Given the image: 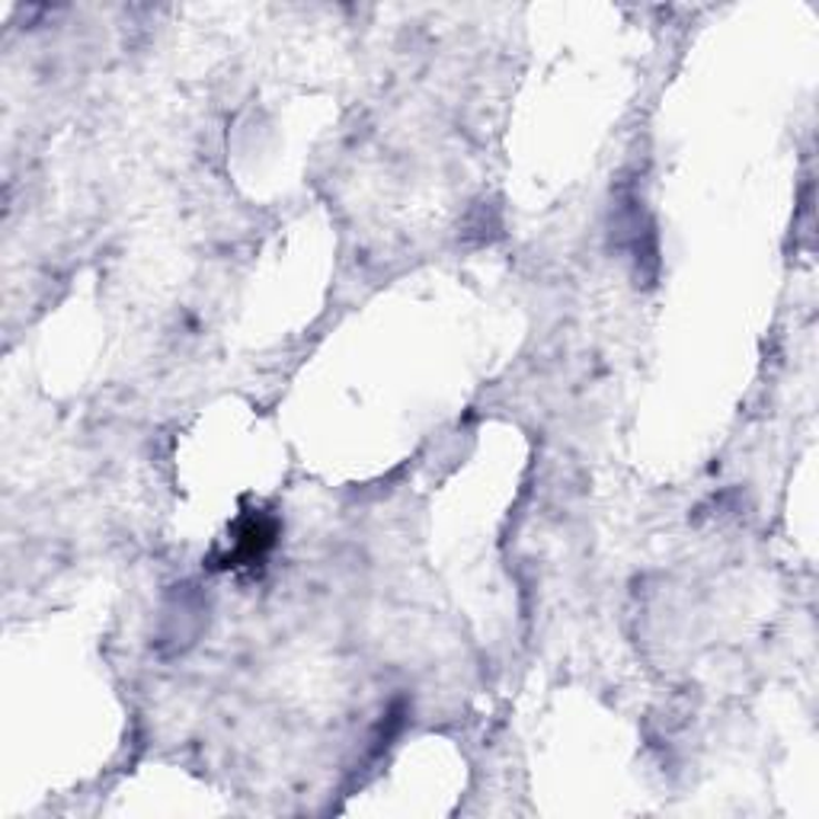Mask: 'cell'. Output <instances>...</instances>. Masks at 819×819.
<instances>
[{
    "mask_svg": "<svg viewBox=\"0 0 819 819\" xmlns=\"http://www.w3.org/2000/svg\"><path fill=\"white\" fill-rule=\"evenodd\" d=\"M275 525L270 518L250 516L243 518L241 528H238V538H234V554L228 560H243V564H256L270 547H273Z\"/></svg>",
    "mask_w": 819,
    "mask_h": 819,
    "instance_id": "6da1fadb",
    "label": "cell"
}]
</instances>
